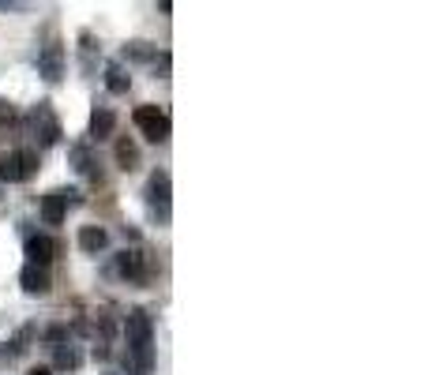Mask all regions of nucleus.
Segmentation results:
<instances>
[{"mask_svg":"<svg viewBox=\"0 0 428 375\" xmlns=\"http://www.w3.org/2000/svg\"><path fill=\"white\" fill-rule=\"evenodd\" d=\"M124 341H128L131 368L139 375L155 371V323H150V315L143 308H131L124 315Z\"/></svg>","mask_w":428,"mask_h":375,"instance_id":"1","label":"nucleus"},{"mask_svg":"<svg viewBox=\"0 0 428 375\" xmlns=\"http://www.w3.org/2000/svg\"><path fill=\"white\" fill-rule=\"evenodd\" d=\"M136 128L147 136L150 143H166L169 139V117L158 105H139L136 109Z\"/></svg>","mask_w":428,"mask_h":375,"instance_id":"2","label":"nucleus"},{"mask_svg":"<svg viewBox=\"0 0 428 375\" xmlns=\"http://www.w3.org/2000/svg\"><path fill=\"white\" fill-rule=\"evenodd\" d=\"M68 203H79V192H75V188H57V192L41 195V222L60 225L64 214H68Z\"/></svg>","mask_w":428,"mask_h":375,"instance_id":"3","label":"nucleus"},{"mask_svg":"<svg viewBox=\"0 0 428 375\" xmlns=\"http://www.w3.org/2000/svg\"><path fill=\"white\" fill-rule=\"evenodd\" d=\"M30 120H34V131H38V147H53V143L60 139V124H57V117H53L49 102H38Z\"/></svg>","mask_w":428,"mask_h":375,"instance_id":"4","label":"nucleus"},{"mask_svg":"<svg viewBox=\"0 0 428 375\" xmlns=\"http://www.w3.org/2000/svg\"><path fill=\"white\" fill-rule=\"evenodd\" d=\"M38 68H41V75H46L49 83H60V75H64V46L49 41V46L38 53Z\"/></svg>","mask_w":428,"mask_h":375,"instance_id":"5","label":"nucleus"},{"mask_svg":"<svg viewBox=\"0 0 428 375\" xmlns=\"http://www.w3.org/2000/svg\"><path fill=\"white\" fill-rule=\"evenodd\" d=\"M147 199L155 211L162 214H169V173H150V180H147Z\"/></svg>","mask_w":428,"mask_h":375,"instance_id":"6","label":"nucleus"},{"mask_svg":"<svg viewBox=\"0 0 428 375\" xmlns=\"http://www.w3.org/2000/svg\"><path fill=\"white\" fill-rule=\"evenodd\" d=\"M19 282H23V289L30 293V296H46L49 293V270L46 267H34V263H27L23 267V274H19Z\"/></svg>","mask_w":428,"mask_h":375,"instance_id":"7","label":"nucleus"},{"mask_svg":"<svg viewBox=\"0 0 428 375\" xmlns=\"http://www.w3.org/2000/svg\"><path fill=\"white\" fill-rule=\"evenodd\" d=\"M53 256H57V244H53L49 237H30L27 240V259L34 263V267H46L49 270V263H53Z\"/></svg>","mask_w":428,"mask_h":375,"instance_id":"8","label":"nucleus"},{"mask_svg":"<svg viewBox=\"0 0 428 375\" xmlns=\"http://www.w3.org/2000/svg\"><path fill=\"white\" fill-rule=\"evenodd\" d=\"M117 270L124 274L128 282H147V267H143L139 251H128V248L120 251V256H117Z\"/></svg>","mask_w":428,"mask_h":375,"instance_id":"9","label":"nucleus"},{"mask_svg":"<svg viewBox=\"0 0 428 375\" xmlns=\"http://www.w3.org/2000/svg\"><path fill=\"white\" fill-rule=\"evenodd\" d=\"M113 128H117V113H113V109H94V113H91V139H98V143H102V139H109V136H113Z\"/></svg>","mask_w":428,"mask_h":375,"instance_id":"10","label":"nucleus"},{"mask_svg":"<svg viewBox=\"0 0 428 375\" xmlns=\"http://www.w3.org/2000/svg\"><path fill=\"white\" fill-rule=\"evenodd\" d=\"M105 244H109V233H105L102 225H83L79 229V248L86 251V256H98Z\"/></svg>","mask_w":428,"mask_h":375,"instance_id":"11","label":"nucleus"},{"mask_svg":"<svg viewBox=\"0 0 428 375\" xmlns=\"http://www.w3.org/2000/svg\"><path fill=\"white\" fill-rule=\"evenodd\" d=\"M23 184L27 173H23V162H19V150L12 154H0V184Z\"/></svg>","mask_w":428,"mask_h":375,"instance_id":"12","label":"nucleus"},{"mask_svg":"<svg viewBox=\"0 0 428 375\" xmlns=\"http://www.w3.org/2000/svg\"><path fill=\"white\" fill-rule=\"evenodd\" d=\"M117 165L124 173H131V169H139V147L131 139H117Z\"/></svg>","mask_w":428,"mask_h":375,"instance_id":"13","label":"nucleus"},{"mask_svg":"<svg viewBox=\"0 0 428 375\" xmlns=\"http://www.w3.org/2000/svg\"><path fill=\"white\" fill-rule=\"evenodd\" d=\"M53 364H57L60 371H75L83 364V357H79V349H75V346H57V357H53Z\"/></svg>","mask_w":428,"mask_h":375,"instance_id":"14","label":"nucleus"},{"mask_svg":"<svg viewBox=\"0 0 428 375\" xmlns=\"http://www.w3.org/2000/svg\"><path fill=\"white\" fill-rule=\"evenodd\" d=\"M124 57H128V60H139V64H150V60L158 57V49L143 46V41H131V46H124Z\"/></svg>","mask_w":428,"mask_h":375,"instance_id":"15","label":"nucleus"},{"mask_svg":"<svg viewBox=\"0 0 428 375\" xmlns=\"http://www.w3.org/2000/svg\"><path fill=\"white\" fill-rule=\"evenodd\" d=\"M105 86H109V94H128V86H131V79L120 68H109V79H105Z\"/></svg>","mask_w":428,"mask_h":375,"instance_id":"16","label":"nucleus"},{"mask_svg":"<svg viewBox=\"0 0 428 375\" xmlns=\"http://www.w3.org/2000/svg\"><path fill=\"white\" fill-rule=\"evenodd\" d=\"M19 162H23V173H27V180L38 173V150H30V147H23L19 150Z\"/></svg>","mask_w":428,"mask_h":375,"instance_id":"17","label":"nucleus"},{"mask_svg":"<svg viewBox=\"0 0 428 375\" xmlns=\"http://www.w3.org/2000/svg\"><path fill=\"white\" fill-rule=\"evenodd\" d=\"M46 341H53V349L64 346V341H68V327H64V323H53V327L46 330Z\"/></svg>","mask_w":428,"mask_h":375,"instance_id":"18","label":"nucleus"},{"mask_svg":"<svg viewBox=\"0 0 428 375\" xmlns=\"http://www.w3.org/2000/svg\"><path fill=\"white\" fill-rule=\"evenodd\" d=\"M27 375H53V371H49V368H41V364H38V368H30Z\"/></svg>","mask_w":428,"mask_h":375,"instance_id":"19","label":"nucleus"}]
</instances>
